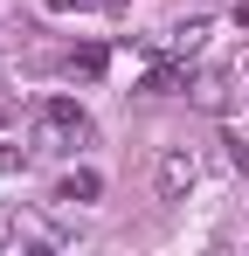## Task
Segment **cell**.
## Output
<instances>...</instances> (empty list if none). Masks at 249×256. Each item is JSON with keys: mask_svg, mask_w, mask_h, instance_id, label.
<instances>
[{"mask_svg": "<svg viewBox=\"0 0 249 256\" xmlns=\"http://www.w3.org/2000/svg\"><path fill=\"white\" fill-rule=\"evenodd\" d=\"M42 125L56 132L62 146H76V138H90V118H83L76 104H62V97H48V104H42Z\"/></svg>", "mask_w": 249, "mask_h": 256, "instance_id": "6da1fadb", "label": "cell"}, {"mask_svg": "<svg viewBox=\"0 0 249 256\" xmlns=\"http://www.w3.org/2000/svg\"><path fill=\"white\" fill-rule=\"evenodd\" d=\"M97 194V173H76V180H62V201H90Z\"/></svg>", "mask_w": 249, "mask_h": 256, "instance_id": "7a4b0ae2", "label": "cell"}]
</instances>
